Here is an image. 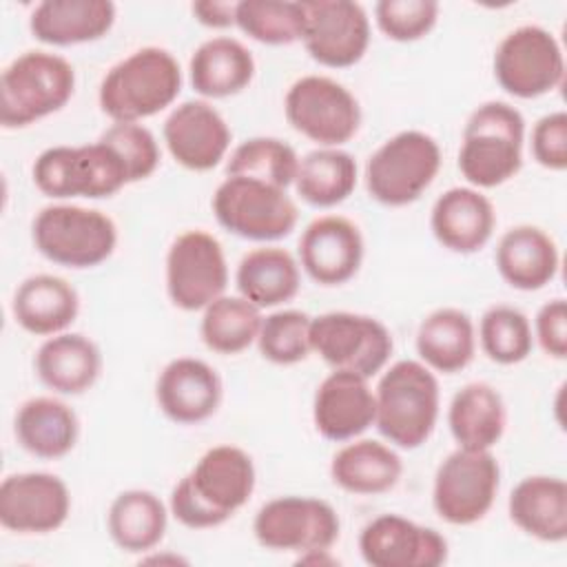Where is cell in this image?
<instances>
[{
	"label": "cell",
	"instance_id": "obj_1",
	"mask_svg": "<svg viewBox=\"0 0 567 567\" xmlns=\"http://www.w3.org/2000/svg\"><path fill=\"white\" fill-rule=\"evenodd\" d=\"M252 489L255 465L248 452L237 445H215L173 487L168 507L184 527L208 529L241 509Z\"/></svg>",
	"mask_w": 567,
	"mask_h": 567
},
{
	"label": "cell",
	"instance_id": "obj_2",
	"mask_svg": "<svg viewBox=\"0 0 567 567\" xmlns=\"http://www.w3.org/2000/svg\"><path fill=\"white\" fill-rule=\"evenodd\" d=\"M182 91V69L173 53L144 47L113 64L100 82V109L113 122H140L171 106Z\"/></svg>",
	"mask_w": 567,
	"mask_h": 567
},
{
	"label": "cell",
	"instance_id": "obj_3",
	"mask_svg": "<svg viewBox=\"0 0 567 567\" xmlns=\"http://www.w3.org/2000/svg\"><path fill=\"white\" fill-rule=\"evenodd\" d=\"M374 403V425L383 439L401 450H414L434 432L441 405L439 381L423 361L401 359L379 379Z\"/></svg>",
	"mask_w": 567,
	"mask_h": 567
},
{
	"label": "cell",
	"instance_id": "obj_4",
	"mask_svg": "<svg viewBox=\"0 0 567 567\" xmlns=\"http://www.w3.org/2000/svg\"><path fill=\"white\" fill-rule=\"evenodd\" d=\"M525 120L507 102H485L465 122L458 171L476 188H494L523 166Z\"/></svg>",
	"mask_w": 567,
	"mask_h": 567
},
{
	"label": "cell",
	"instance_id": "obj_5",
	"mask_svg": "<svg viewBox=\"0 0 567 567\" xmlns=\"http://www.w3.org/2000/svg\"><path fill=\"white\" fill-rule=\"evenodd\" d=\"M75 91V71L69 60L49 51H24L0 78V124L29 126L60 111Z\"/></svg>",
	"mask_w": 567,
	"mask_h": 567
},
{
	"label": "cell",
	"instance_id": "obj_6",
	"mask_svg": "<svg viewBox=\"0 0 567 567\" xmlns=\"http://www.w3.org/2000/svg\"><path fill=\"white\" fill-rule=\"evenodd\" d=\"M33 184L53 199L115 195L128 182L122 157L102 140L84 146H51L33 162Z\"/></svg>",
	"mask_w": 567,
	"mask_h": 567
},
{
	"label": "cell",
	"instance_id": "obj_7",
	"mask_svg": "<svg viewBox=\"0 0 567 567\" xmlns=\"http://www.w3.org/2000/svg\"><path fill=\"white\" fill-rule=\"evenodd\" d=\"M31 237L42 257L66 268L100 266L117 246L115 221L75 204L44 206L33 219Z\"/></svg>",
	"mask_w": 567,
	"mask_h": 567
},
{
	"label": "cell",
	"instance_id": "obj_8",
	"mask_svg": "<svg viewBox=\"0 0 567 567\" xmlns=\"http://www.w3.org/2000/svg\"><path fill=\"white\" fill-rule=\"evenodd\" d=\"M441 148L423 131H401L385 140L365 162V188L383 206H408L434 182Z\"/></svg>",
	"mask_w": 567,
	"mask_h": 567
},
{
	"label": "cell",
	"instance_id": "obj_9",
	"mask_svg": "<svg viewBox=\"0 0 567 567\" xmlns=\"http://www.w3.org/2000/svg\"><path fill=\"white\" fill-rule=\"evenodd\" d=\"M213 213L221 228L250 241L288 237L299 217L295 202L284 188L239 175H226L217 186Z\"/></svg>",
	"mask_w": 567,
	"mask_h": 567
},
{
	"label": "cell",
	"instance_id": "obj_10",
	"mask_svg": "<svg viewBox=\"0 0 567 567\" xmlns=\"http://www.w3.org/2000/svg\"><path fill=\"white\" fill-rule=\"evenodd\" d=\"M501 485V467L489 450L458 447L434 474L432 505L450 525H474L492 509Z\"/></svg>",
	"mask_w": 567,
	"mask_h": 567
},
{
	"label": "cell",
	"instance_id": "obj_11",
	"mask_svg": "<svg viewBox=\"0 0 567 567\" xmlns=\"http://www.w3.org/2000/svg\"><path fill=\"white\" fill-rule=\"evenodd\" d=\"M284 111L297 133L321 146L339 148L361 126L357 97L341 82L326 75H303L292 82L284 100Z\"/></svg>",
	"mask_w": 567,
	"mask_h": 567
},
{
	"label": "cell",
	"instance_id": "obj_12",
	"mask_svg": "<svg viewBox=\"0 0 567 567\" xmlns=\"http://www.w3.org/2000/svg\"><path fill=\"white\" fill-rule=\"evenodd\" d=\"M310 348L332 370H348L370 379L385 368L394 343L379 319L334 310L312 317Z\"/></svg>",
	"mask_w": 567,
	"mask_h": 567
},
{
	"label": "cell",
	"instance_id": "obj_13",
	"mask_svg": "<svg viewBox=\"0 0 567 567\" xmlns=\"http://www.w3.org/2000/svg\"><path fill=\"white\" fill-rule=\"evenodd\" d=\"M255 538L272 551H328L341 532L337 509L312 496H279L259 507L252 520Z\"/></svg>",
	"mask_w": 567,
	"mask_h": 567
},
{
	"label": "cell",
	"instance_id": "obj_14",
	"mask_svg": "<svg viewBox=\"0 0 567 567\" xmlns=\"http://www.w3.org/2000/svg\"><path fill=\"white\" fill-rule=\"evenodd\" d=\"M494 78L505 93L520 100L551 93L565 78L560 44L543 27H518L496 47Z\"/></svg>",
	"mask_w": 567,
	"mask_h": 567
},
{
	"label": "cell",
	"instance_id": "obj_15",
	"mask_svg": "<svg viewBox=\"0 0 567 567\" xmlns=\"http://www.w3.org/2000/svg\"><path fill=\"white\" fill-rule=\"evenodd\" d=\"M228 264L224 248L206 230H186L166 252V292L173 306L186 312L204 310L224 295Z\"/></svg>",
	"mask_w": 567,
	"mask_h": 567
},
{
	"label": "cell",
	"instance_id": "obj_16",
	"mask_svg": "<svg viewBox=\"0 0 567 567\" xmlns=\"http://www.w3.org/2000/svg\"><path fill=\"white\" fill-rule=\"evenodd\" d=\"M301 42L310 58L328 69L357 64L370 44L365 9L352 0H303Z\"/></svg>",
	"mask_w": 567,
	"mask_h": 567
},
{
	"label": "cell",
	"instance_id": "obj_17",
	"mask_svg": "<svg viewBox=\"0 0 567 567\" xmlns=\"http://www.w3.org/2000/svg\"><path fill=\"white\" fill-rule=\"evenodd\" d=\"M71 512L66 483L49 472L11 474L0 483V525L18 534H49Z\"/></svg>",
	"mask_w": 567,
	"mask_h": 567
},
{
	"label": "cell",
	"instance_id": "obj_18",
	"mask_svg": "<svg viewBox=\"0 0 567 567\" xmlns=\"http://www.w3.org/2000/svg\"><path fill=\"white\" fill-rule=\"evenodd\" d=\"M359 551L370 567H439L447 560V540L405 516L381 514L361 529Z\"/></svg>",
	"mask_w": 567,
	"mask_h": 567
},
{
	"label": "cell",
	"instance_id": "obj_19",
	"mask_svg": "<svg viewBox=\"0 0 567 567\" xmlns=\"http://www.w3.org/2000/svg\"><path fill=\"white\" fill-rule=\"evenodd\" d=\"M162 133L173 159L195 173L215 168L230 146V128L226 120L204 100H186L177 104L166 117Z\"/></svg>",
	"mask_w": 567,
	"mask_h": 567
},
{
	"label": "cell",
	"instance_id": "obj_20",
	"mask_svg": "<svg viewBox=\"0 0 567 567\" xmlns=\"http://www.w3.org/2000/svg\"><path fill=\"white\" fill-rule=\"evenodd\" d=\"M299 261L319 286L350 281L363 261V237L354 221L341 215L312 219L299 239Z\"/></svg>",
	"mask_w": 567,
	"mask_h": 567
},
{
	"label": "cell",
	"instance_id": "obj_21",
	"mask_svg": "<svg viewBox=\"0 0 567 567\" xmlns=\"http://www.w3.org/2000/svg\"><path fill=\"white\" fill-rule=\"evenodd\" d=\"M374 392L368 379L348 370H332L317 388L312 421L328 441H352L374 425Z\"/></svg>",
	"mask_w": 567,
	"mask_h": 567
},
{
	"label": "cell",
	"instance_id": "obj_22",
	"mask_svg": "<svg viewBox=\"0 0 567 567\" xmlns=\"http://www.w3.org/2000/svg\"><path fill=\"white\" fill-rule=\"evenodd\" d=\"M155 399L171 421L195 425L217 412L221 403V379L206 361L177 357L159 372Z\"/></svg>",
	"mask_w": 567,
	"mask_h": 567
},
{
	"label": "cell",
	"instance_id": "obj_23",
	"mask_svg": "<svg viewBox=\"0 0 567 567\" xmlns=\"http://www.w3.org/2000/svg\"><path fill=\"white\" fill-rule=\"evenodd\" d=\"M496 224L492 202L472 186H454L439 195L430 213V228L436 241L461 255L481 250Z\"/></svg>",
	"mask_w": 567,
	"mask_h": 567
},
{
	"label": "cell",
	"instance_id": "obj_24",
	"mask_svg": "<svg viewBox=\"0 0 567 567\" xmlns=\"http://www.w3.org/2000/svg\"><path fill=\"white\" fill-rule=\"evenodd\" d=\"M115 22L111 0H44L31 18L35 40L53 47H73L104 38Z\"/></svg>",
	"mask_w": 567,
	"mask_h": 567
},
{
	"label": "cell",
	"instance_id": "obj_25",
	"mask_svg": "<svg viewBox=\"0 0 567 567\" xmlns=\"http://www.w3.org/2000/svg\"><path fill=\"white\" fill-rule=\"evenodd\" d=\"M494 259L501 277L525 292L545 288L560 266L556 241L543 228L529 224L503 233Z\"/></svg>",
	"mask_w": 567,
	"mask_h": 567
},
{
	"label": "cell",
	"instance_id": "obj_26",
	"mask_svg": "<svg viewBox=\"0 0 567 567\" xmlns=\"http://www.w3.org/2000/svg\"><path fill=\"white\" fill-rule=\"evenodd\" d=\"M507 512L527 536L563 543L567 538V483L558 476H527L512 489Z\"/></svg>",
	"mask_w": 567,
	"mask_h": 567
},
{
	"label": "cell",
	"instance_id": "obj_27",
	"mask_svg": "<svg viewBox=\"0 0 567 567\" xmlns=\"http://www.w3.org/2000/svg\"><path fill=\"white\" fill-rule=\"evenodd\" d=\"M35 372L38 379L58 394H82L97 381L102 354L89 337L60 332L38 348Z\"/></svg>",
	"mask_w": 567,
	"mask_h": 567
},
{
	"label": "cell",
	"instance_id": "obj_28",
	"mask_svg": "<svg viewBox=\"0 0 567 567\" xmlns=\"http://www.w3.org/2000/svg\"><path fill=\"white\" fill-rule=\"evenodd\" d=\"M80 312L75 288L55 275L27 277L13 295V317L31 334L49 337L66 330Z\"/></svg>",
	"mask_w": 567,
	"mask_h": 567
},
{
	"label": "cell",
	"instance_id": "obj_29",
	"mask_svg": "<svg viewBox=\"0 0 567 567\" xmlns=\"http://www.w3.org/2000/svg\"><path fill=\"white\" fill-rule=\"evenodd\" d=\"M188 73L195 93L213 100L230 97L252 82L255 58L239 40L219 35L195 49Z\"/></svg>",
	"mask_w": 567,
	"mask_h": 567
},
{
	"label": "cell",
	"instance_id": "obj_30",
	"mask_svg": "<svg viewBox=\"0 0 567 567\" xmlns=\"http://www.w3.org/2000/svg\"><path fill=\"white\" fill-rule=\"evenodd\" d=\"M18 443L38 458L66 456L80 436L75 412L60 399L35 396L20 405L16 414Z\"/></svg>",
	"mask_w": 567,
	"mask_h": 567
},
{
	"label": "cell",
	"instance_id": "obj_31",
	"mask_svg": "<svg viewBox=\"0 0 567 567\" xmlns=\"http://www.w3.org/2000/svg\"><path fill=\"white\" fill-rule=\"evenodd\" d=\"M505 423L503 396L489 383H467L450 401L447 425L458 447L492 450L501 441Z\"/></svg>",
	"mask_w": 567,
	"mask_h": 567
},
{
	"label": "cell",
	"instance_id": "obj_32",
	"mask_svg": "<svg viewBox=\"0 0 567 567\" xmlns=\"http://www.w3.org/2000/svg\"><path fill=\"white\" fill-rule=\"evenodd\" d=\"M403 474L401 456L385 443L361 439L343 445L330 463L334 485L350 494L374 496L390 492Z\"/></svg>",
	"mask_w": 567,
	"mask_h": 567
},
{
	"label": "cell",
	"instance_id": "obj_33",
	"mask_svg": "<svg viewBox=\"0 0 567 567\" xmlns=\"http://www.w3.org/2000/svg\"><path fill=\"white\" fill-rule=\"evenodd\" d=\"M235 284L239 295L259 310L277 308L299 292V264L279 246H261L241 257Z\"/></svg>",
	"mask_w": 567,
	"mask_h": 567
},
{
	"label": "cell",
	"instance_id": "obj_34",
	"mask_svg": "<svg viewBox=\"0 0 567 567\" xmlns=\"http://www.w3.org/2000/svg\"><path fill=\"white\" fill-rule=\"evenodd\" d=\"M416 352L430 370L443 374L467 368L476 352V332L470 315L458 308L430 312L416 330Z\"/></svg>",
	"mask_w": 567,
	"mask_h": 567
},
{
	"label": "cell",
	"instance_id": "obj_35",
	"mask_svg": "<svg viewBox=\"0 0 567 567\" xmlns=\"http://www.w3.org/2000/svg\"><path fill=\"white\" fill-rule=\"evenodd\" d=\"M166 505L148 489L117 494L106 514L113 543L126 554H144L159 545L166 534Z\"/></svg>",
	"mask_w": 567,
	"mask_h": 567
},
{
	"label": "cell",
	"instance_id": "obj_36",
	"mask_svg": "<svg viewBox=\"0 0 567 567\" xmlns=\"http://www.w3.org/2000/svg\"><path fill=\"white\" fill-rule=\"evenodd\" d=\"M357 186V162L348 151L321 146L299 159L295 188L315 208H332L346 202Z\"/></svg>",
	"mask_w": 567,
	"mask_h": 567
},
{
	"label": "cell",
	"instance_id": "obj_37",
	"mask_svg": "<svg viewBox=\"0 0 567 567\" xmlns=\"http://www.w3.org/2000/svg\"><path fill=\"white\" fill-rule=\"evenodd\" d=\"M261 321L264 317L259 308L248 299L241 295H221L204 308L199 334L208 350L217 354H237L257 341Z\"/></svg>",
	"mask_w": 567,
	"mask_h": 567
},
{
	"label": "cell",
	"instance_id": "obj_38",
	"mask_svg": "<svg viewBox=\"0 0 567 567\" xmlns=\"http://www.w3.org/2000/svg\"><path fill=\"white\" fill-rule=\"evenodd\" d=\"M235 24L261 44L281 47L301 40L306 13L295 0H241L235 7Z\"/></svg>",
	"mask_w": 567,
	"mask_h": 567
},
{
	"label": "cell",
	"instance_id": "obj_39",
	"mask_svg": "<svg viewBox=\"0 0 567 567\" xmlns=\"http://www.w3.org/2000/svg\"><path fill=\"white\" fill-rule=\"evenodd\" d=\"M299 157L295 148L277 137H250L228 157L226 175H239L288 190L295 184Z\"/></svg>",
	"mask_w": 567,
	"mask_h": 567
},
{
	"label": "cell",
	"instance_id": "obj_40",
	"mask_svg": "<svg viewBox=\"0 0 567 567\" xmlns=\"http://www.w3.org/2000/svg\"><path fill=\"white\" fill-rule=\"evenodd\" d=\"M478 341L489 361L514 365L529 357L534 334L529 319L514 306H492L478 323Z\"/></svg>",
	"mask_w": 567,
	"mask_h": 567
},
{
	"label": "cell",
	"instance_id": "obj_41",
	"mask_svg": "<svg viewBox=\"0 0 567 567\" xmlns=\"http://www.w3.org/2000/svg\"><path fill=\"white\" fill-rule=\"evenodd\" d=\"M310 321L301 310H277L261 321L259 354L275 365H292L310 354Z\"/></svg>",
	"mask_w": 567,
	"mask_h": 567
},
{
	"label": "cell",
	"instance_id": "obj_42",
	"mask_svg": "<svg viewBox=\"0 0 567 567\" xmlns=\"http://www.w3.org/2000/svg\"><path fill=\"white\" fill-rule=\"evenodd\" d=\"M100 140L109 144L126 164L128 182H142L159 166V146L155 135L137 122H113Z\"/></svg>",
	"mask_w": 567,
	"mask_h": 567
},
{
	"label": "cell",
	"instance_id": "obj_43",
	"mask_svg": "<svg viewBox=\"0 0 567 567\" xmlns=\"http://www.w3.org/2000/svg\"><path fill=\"white\" fill-rule=\"evenodd\" d=\"M374 20L390 40L414 42L434 29L439 4L434 0H381L374 4Z\"/></svg>",
	"mask_w": 567,
	"mask_h": 567
},
{
	"label": "cell",
	"instance_id": "obj_44",
	"mask_svg": "<svg viewBox=\"0 0 567 567\" xmlns=\"http://www.w3.org/2000/svg\"><path fill=\"white\" fill-rule=\"evenodd\" d=\"M532 155L549 171L567 168V113L554 111L543 115L532 128Z\"/></svg>",
	"mask_w": 567,
	"mask_h": 567
},
{
	"label": "cell",
	"instance_id": "obj_45",
	"mask_svg": "<svg viewBox=\"0 0 567 567\" xmlns=\"http://www.w3.org/2000/svg\"><path fill=\"white\" fill-rule=\"evenodd\" d=\"M534 334L545 354L554 359L567 357V303L565 299H551L543 303L534 319Z\"/></svg>",
	"mask_w": 567,
	"mask_h": 567
},
{
	"label": "cell",
	"instance_id": "obj_46",
	"mask_svg": "<svg viewBox=\"0 0 567 567\" xmlns=\"http://www.w3.org/2000/svg\"><path fill=\"white\" fill-rule=\"evenodd\" d=\"M235 7L237 2H215V0H202L193 2V16L197 22L210 29H226L235 24Z\"/></svg>",
	"mask_w": 567,
	"mask_h": 567
}]
</instances>
